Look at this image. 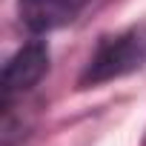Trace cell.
Wrapping results in <instances>:
<instances>
[{"mask_svg": "<svg viewBox=\"0 0 146 146\" xmlns=\"http://www.w3.org/2000/svg\"><path fill=\"white\" fill-rule=\"evenodd\" d=\"M146 60V35L132 29L115 37H103V43L98 46L95 57L89 60L86 72H83V86L89 83H106L112 78H123L129 72L140 69Z\"/></svg>", "mask_w": 146, "mask_h": 146, "instance_id": "1", "label": "cell"}, {"mask_svg": "<svg viewBox=\"0 0 146 146\" xmlns=\"http://www.w3.org/2000/svg\"><path fill=\"white\" fill-rule=\"evenodd\" d=\"M46 69H49V49L43 40H29L23 49H17L3 69V106H9L15 95L29 92L46 75Z\"/></svg>", "mask_w": 146, "mask_h": 146, "instance_id": "2", "label": "cell"}, {"mask_svg": "<svg viewBox=\"0 0 146 146\" xmlns=\"http://www.w3.org/2000/svg\"><path fill=\"white\" fill-rule=\"evenodd\" d=\"M89 0H17V15L26 29L43 35L72 23Z\"/></svg>", "mask_w": 146, "mask_h": 146, "instance_id": "3", "label": "cell"}]
</instances>
